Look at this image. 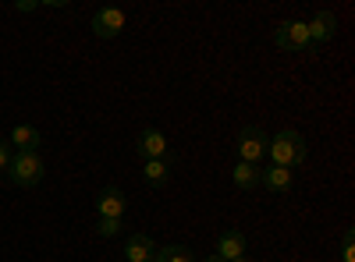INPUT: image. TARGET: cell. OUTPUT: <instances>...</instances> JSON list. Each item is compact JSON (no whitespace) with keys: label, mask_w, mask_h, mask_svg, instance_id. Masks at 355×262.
I'll return each mask as SVG.
<instances>
[{"label":"cell","mask_w":355,"mask_h":262,"mask_svg":"<svg viewBox=\"0 0 355 262\" xmlns=\"http://www.w3.org/2000/svg\"><path fill=\"white\" fill-rule=\"evenodd\" d=\"M266 153H270L274 167L295 170V167H302V163H306V138H302L299 131H281L277 138H270Z\"/></svg>","instance_id":"1"},{"label":"cell","mask_w":355,"mask_h":262,"mask_svg":"<svg viewBox=\"0 0 355 262\" xmlns=\"http://www.w3.org/2000/svg\"><path fill=\"white\" fill-rule=\"evenodd\" d=\"M11 149H18V153H40V145H43V135L36 131V128H28V124H18L15 131H11Z\"/></svg>","instance_id":"9"},{"label":"cell","mask_w":355,"mask_h":262,"mask_svg":"<svg viewBox=\"0 0 355 262\" xmlns=\"http://www.w3.org/2000/svg\"><path fill=\"white\" fill-rule=\"evenodd\" d=\"M259 185H266L270 191H288V188H291V170H284V167L263 170V174H259Z\"/></svg>","instance_id":"12"},{"label":"cell","mask_w":355,"mask_h":262,"mask_svg":"<svg viewBox=\"0 0 355 262\" xmlns=\"http://www.w3.org/2000/svg\"><path fill=\"white\" fill-rule=\"evenodd\" d=\"M15 8H18V11H36L40 4H36V0H18V4H15Z\"/></svg>","instance_id":"19"},{"label":"cell","mask_w":355,"mask_h":262,"mask_svg":"<svg viewBox=\"0 0 355 262\" xmlns=\"http://www.w3.org/2000/svg\"><path fill=\"white\" fill-rule=\"evenodd\" d=\"M306 28H309V39H313V43H327V39L338 32V18H334L331 11H320Z\"/></svg>","instance_id":"11"},{"label":"cell","mask_w":355,"mask_h":262,"mask_svg":"<svg viewBox=\"0 0 355 262\" xmlns=\"http://www.w3.org/2000/svg\"><path fill=\"white\" fill-rule=\"evenodd\" d=\"M206 262H224V259H220V255H210V259H206Z\"/></svg>","instance_id":"20"},{"label":"cell","mask_w":355,"mask_h":262,"mask_svg":"<svg viewBox=\"0 0 355 262\" xmlns=\"http://www.w3.org/2000/svg\"><path fill=\"white\" fill-rule=\"evenodd\" d=\"M96 234H100V238H114V234H121V220H100V223H96Z\"/></svg>","instance_id":"16"},{"label":"cell","mask_w":355,"mask_h":262,"mask_svg":"<svg viewBox=\"0 0 355 262\" xmlns=\"http://www.w3.org/2000/svg\"><path fill=\"white\" fill-rule=\"evenodd\" d=\"M11 160H15L11 142H0V170H8V167H11Z\"/></svg>","instance_id":"18"},{"label":"cell","mask_w":355,"mask_h":262,"mask_svg":"<svg viewBox=\"0 0 355 262\" xmlns=\"http://www.w3.org/2000/svg\"><path fill=\"white\" fill-rule=\"evenodd\" d=\"M234 262H249V259H234Z\"/></svg>","instance_id":"21"},{"label":"cell","mask_w":355,"mask_h":262,"mask_svg":"<svg viewBox=\"0 0 355 262\" xmlns=\"http://www.w3.org/2000/svg\"><path fill=\"white\" fill-rule=\"evenodd\" d=\"M125 11H117V8H100L93 15V32L100 39H114V36H121V28H125Z\"/></svg>","instance_id":"5"},{"label":"cell","mask_w":355,"mask_h":262,"mask_svg":"<svg viewBox=\"0 0 355 262\" xmlns=\"http://www.w3.org/2000/svg\"><path fill=\"white\" fill-rule=\"evenodd\" d=\"M266 145H270V138H266L259 128H245V131L239 135V153H242V163H256V167H259V160L266 156Z\"/></svg>","instance_id":"4"},{"label":"cell","mask_w":355,"mask_h":262,"mask_svg":"<svg viewBox=\"0 0 355 262\" xmlns=\"http://www.w3.org/2000/svg\"><path fill=\"white\" fill-rule=\"evenodd\" d=\"M245 252H249V241H245L242 230H224L220 241H217V255L224 262H234V259H245Z\"/></svg>","instance_id":"8"},{"label":"cell","mask_w":355,"mask_h":262,"mask_svg":"<svg viewBox=\"0 0 355 262\" xmlns=\"http://www.w3.org/2000/svg\"><path fill=\"white\" fill-rule=\"evenodd\" d=\"M96 209H100V220H121L128 209L121 188H103V195L96 198Z\"/></svg>","instance_id":"7"},{"label":"cell","mask_w":355,"mask_h":262,"mask_svg":"<svg viewBox=\"0 0 355 262\" xmlns=\"http://www.w3.org/2000/svg\"><path fill=\"white\" fill-rule=\"evenodd\" d=\"M352 230H345V252H341V262H355V245H352Z\"/></svg>","instance_id":"17"},{"label":"cell","mask_w":355,"mask_h":262,"mask_svg":"<svg viewBox=\"0 0 355 262\" xmlns=\"http://www.w3.org/2000/svg\"><path fill=\"white\" fill-rule=\"evenodd\" d=\"M153 252H157V241L146 238V234H132L128 245H125V259L128 262H153Z\"/></svg>","instance_id":"10"},{"label":"cell","mask_w":355,"mask_h":262,"mask_svg":"<svg viewBox=\"0 0 355 262\" xmlns=\"http://www.w3.org/2000/svg\"><path fill=\"white\" fill-rule=\"evenodd\" d=\"M153 262H196V255L182 245H167V248H157L153 252Z\"/></svg>","instance_id":"15"},{"label":"cell","mask_w":355,"mask_h":262,"mask_svg":"<svg viewBox=\"0 0 355 262\" xmlns=\"http://www.w3.org/2000/svg\"><path fill=\"white\" fill-rule=\"evenodd\" d=\"M274 39H277V46H281V50H306V46H313L306 21H277Z\"/></svg>","instance_id":"3"},{"label":"cell","mask_w":355,"mask_h":262,"mask_svg":"<svg viewBox=\"0 0 355 262\" xmlns=\"http://www.w3.org/2000/svg\"><path fill=\"white\" fill-rule=\"evenodd\" d=\"M142 178L150 181V185H167V178H171V170H167V160H146V167H142Z\"/></svg>","instance_id":"14"},{"label":"cell","mask_w":355,"mask_h":262,"mask_svg":"<svg viewBox=\"0 0 355 262\" xmlns=\"http://www.w3.org/2000/svg\"><path fill=\"white\" fill-rule=\"evenodd\" d=\"M43 170H46V163H43L40 153H15V160L8 167V178L18 188H33V185L43 181Z\"/></svg>","instance_id":"2"},{"label":"cell","mask_w":355,"mask_h":262,"mask_svg":"<svg viewBox=\"0 0 355 262\" xmlns=\"http://www.w3.org/2000/svg\"><path fill=\"white\" fill-rule=\"evenodd\" d=\"M259 167L256 163H239V167H234V185H239L242 191H252L256 185H259Z\"/></svg>","instance_id":"13"},{"label":"cell","mask_w":355,"mask_h":262,"mask_svg":"<svg viewBox=\"0 0 355 262\" xmlns=\"http://www.w3.org/2000/svg\"><path fill=\"white\" fill-rule=\"evenodd\" d=\"M135 153H139L142 160H164V153H167V138H164V131L146 128V131L139 135V142H135Z\"/></svg>","instance_id":"6"}]
</instances>
